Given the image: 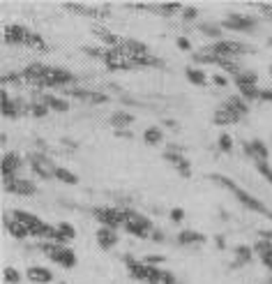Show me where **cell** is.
<instances>
[{"mask_svg":"<svg viewBox=\"0 0 272 284\" xmlns=\"http://www.w3.org/2000/svg\"><path fill=\"white\" fill-rule=\"evenodd\" d=\"M210 180H212V182H219L221 187H226V190H228V192H233V194H235V199H238L240 204L244 206V208L254 210V213L263 215V217H267V219H270V222H272V210L267 208V206L263 204V201H258L256 196H252V194H249V192H244L242 187H238L233 180H231V178H226V176H219V173H210Z\"/></svg>","mask_w":272,"mask_h":284,"instance_id":"1","label":"cell"},{"mask_svg":"<svg viewBox=\"0 0 272 284\" xmlns=\"http://www.w3.org/2000/svg\"><path fill=\"white\" fill-rule=\"evenodd\" d=\"M132 213L134 210H129V208H111V206H97V208H92V215L99 222V227H109V229H115V231L127 224Z\"/></svg>","mask_w":272,"mask_h":284,"instance_id":"2","label":"cell"},{"mask_svg":"<svg viewBox=\"0 0 272 284\" xmlns=\"http://www.w3.org/2000/svg\"><path fill=\"white\" fill-rule=\"evenodd\" d=\"M39 250L44 252L53 263H58L60 268H74V266H76V254H74V250L67 245H58V242H53V240H41Z\"/></svg>","mask_w":272,"mask_h":284,"instance_id":"3","label":"cell"},{"mask_svg":"<svg viewBox=\"0 0 272 284\" xmlns=\"http://www.w3.org/2000/svg\"><path fill=\"white\" fill-rule=\"evenodd\" d=\"M252 47L242 42H235V39H219V42H212L210 47H205L203 53H210V56H217V58H238L242 53H249Z\"/></svg>","mask_w":272,"mask_h":284,"instance_id":"4","label":"cell"},{"mask_svg":"<svg viewBox=\"0 0 272 284\" xmlns=\"http://www.w3.org/2000/svg\"><path fill=\"white\" fill-rule=\"evenodd\" d=\"M122 229L127 233H132V236H136V238H150V233L155 231V224H152V219L145 217V215L132 213V217L127 219V224H124Z\"/></svg>","mask_w":272,"mask_h":284,"instance_id":"5","label":"cell"},{"mask_svg":"<svg viewBox=\"0 0 272 284\" xmlns=\"http://www.w3.org/2000/svg\"><path fill=\"white\" fill-rule=\"evenodd\" d=\"M28 162H30V169H32V173H35V176L44 178V180L55 178V164L51 162L46 155L32 153V155H28Z\"/></svg>","mask_w":272,"mask_h":284,"instance_id":"6","label":"cell"},{"mask_svg":"<svg viewBox=\"0 0 272 284\" xmlns=\"http://www.w3.org/2000/svg\"><path fill=\"white\" fill-rule=\"evenodd\" d=\"M221 28H228V30H233V33H252V30L256 28V21L244 14H228L221 21Z\"/></svg>","mask_w":272,"mask_h":284,"instance_id":"7","label":"cell"},{"mask_svg":"<svg viewBox=\"0 0 272 284\" xmlns=\"http://www.w3.org/2000/svg\"><path fill=\"white\" fill-rule=\"evenodd\" d=\"M164 159L173 164L175 171H178L180 176H184V178L192 176V164H189V159L184 157L182 153H180V148H175V146H169V150L164 153Z\"/></svg>","mask_w":272,"mask_h":284,"instance_id":"8","label":"cell"},{"mask_svg":"<svg viewBox=\"0 0 272 284\" xmlns=\"http://www.w3.org/2000/svg\"><path fill=\"white\" fill-rule=\"evenodd\" d=\"M5 192H12V194H21V196H32L37 192L35 182L26 180V178H5Z\"/></svg>","mask_w":272,"mask_h":284,"instance_id":"9","label":"cell"},{"mask_svg":"<svg viewBox=\"0 0 272 284\" xmlns=\"http://www.w3.org/2000/svg\"><path fill=\"white\" fill-rule=\"evenodd\" d=\"M244 155L252 157L254 162H267V157H270V148H267L261 139H252V141L244 144Z\"/></svg>","mask_w":272,"mask_h":284,"instance_id":"10","label":"cell"},{"mask_svg":"<svg viewBox=\"0 0 272 284\" xmlns=\"http://www.w3.org/2000/svg\"><path fill=\"white\" fill-rule=\"evenodd\" d=\"M21 169H23V159L18 153L3 155V178H16Z\"/></svg>","mask_w":272,"mask_h":284,"instance_id":"11","label":"cell"},{"mask_svg":"<svg viewBox=\"0 0 272 284\" xmlns=\"http://www.w3.org/2000/svg\"><path fill=\"white\" fill-rule=\"evenodd\" d=\"M240 118H242V116H238V113H235L233 109H231L228 104L224 102L215 111V116H212V123H215V125H235V123H240Z\"/></svg>","mask_w":272,"mask_h":284,"instance_id":"12","label":"cell"},{"mask_svg":"<svg viewBox=\"0 0 272 284\" xmlns=\"http://www.w3.org/2000/svg\"><path fill=\"white\" fill-rule=\"evenodd\" d=\"M97 245L101 250H113L118 245V231L115 229H109V227H99L97 229Z\"/></svg>","mask_w":272,"mask_h":284,"instance_id":"13","label":"cell"},{"mask_svg":"<svg viewBox=\"0 0 272 284\" xmlns=\"http://www.w3.org/2000/svg\"><path fill=\"white\" fill-rule=\"evenodd\" d=\"M26 277L30 279V282H35V284L53 282V273H51L49 268H44V266H30V268L26 270Z\"/></svg>","mask_w":272,"mask_h":284,"instance_id":"14","label":"cell"},{"mask_svg":"<svg viewBox=\"0 0 272 284\" xmlns=\"http://www.w3.org/2000/svg\"><path fill=\"white\" fill-rule=\"evenodd\" d=\"M28 30L23 26H7L5 28V42L7 44H26Z\"/></svg>","mask_w":272,"mask_h":284,"instance_id":"15","label":"cell"},{"mask_svg":"<svg viewBox=\"0 0 272 284\" xmlns=\"http://www.w3.org/2000/svg\"><path fill=\"white\" fill-rule=\"evenodd\" d=\"M205 240H207L205 233L192 231V229H184V231L178 233V242H180V245H203Z\"/></svg>","mask_w":272,"mask_h":284,"instance_id":"16","label":"cell"},{"mask_svg":"<svg viewBox=\"0 0 272 284\" xmlns=\"http://www.w3.org/2000/svg\"><path fill=\"white\" fill-rule=\"evenodd\" d=\"M5 229H7V231L12 233L16 240H26V238L30 236V231H28V229L23 227L18 219H14V217H5Z\"/></svg>","mask_w":272,"mask_h":284,"instance_id":"17","label":"cell"},{"mask_svg":"<svg viewBox=\"0 0 272 284\" xmlns=\"http://www.w3.org/2000/svg\"><path fill=\"white\" fill-rule=\"evenodd\" d=\"M51 84H53V88L69 86V84H74V74L69 70H62V67H53V72H51Z\"/></svg>","mask_w":272,"mask_h":284,"instance_id":"18","label":"cell"},{"mask_svg":"<svg viewBox=\"0 0 272 284\" xmlns=\"http://www.w3.org/2000/svg\"><path fill=\"white\" fill-rule=\"evenodd\" d=\"M109 123L115 127V132H122V130H127V127L134 123V116L129 111H115L113 116L109 118Z\"/></svg>","mask_w":272,"mask_h":284,"instance_id":"19","label":"cell"},{"mask_svg":"<svg viewBox=\"0 0 272 284\" xmlns=\"http://www.w3.org/2000/svg\"><path fill=\"white\" fill-rule=\"evenodd\" d=\"M0 99H3V116H5V118H16L18 113H21V111H18V109H21V104H18L16 99L9 97L7 90H3Z\"/></svg>","mask_w":272,"mask_h":284,"instance_id":"20","label":"cell"},{"mask_svg":"<svg viewBox=\"0 0 272 284\" xmlns=\"http://www.w3.org/2000/svg\"><path fill=\"white\" fill-rule=\"evenodd\" d=\"M233 252H235V263H233V268H240V266H247V263H252V254H254V247H249V245H235L233 247Z\"/></svg>","mask_w":272,"mask_h":284,"instance_id":"21","label":"cell"},{"mask_svg":"<svg viewBox=\"0 0 272 284\" xmlns=\"http://www.w3.org/2000/svg\"><path fill=\"white\" fill-rule=\"evenodd\" d=\"M41 102H44L51 111H58V113H67L69 111V102H67V99L55 97V95H44V97H41Z\"/></svg>","mask_w":272,"mask_h":284,"instance_id":"22","label":"cell"},{"mask_svg":"<svg viewBox=\"0 0 272 284\" xmlns=\"http://www.w3.org/2000/svg\"><path fill=\"white\" fill-rule=\"evenodd\" d=\"M233 81H235L238 88H247V86H256L258 84V76H256V72L242 70V72H238V74L233 76Z\"/></svg>","mask_w":272,"mask_h":284,"instance_id":"23","label":"cell"},{"mask_svg":"<svg viewBox=\"0 0 272 284\" xmlns=\"http://www.w3.org/2000/svg\"><path fill=\"white\" fill-rule=\"evenodd\" d=\"M184 74H187V81L194 86H207V74L201 70V67H187L184 70Z\"/></svg>","mask_w":272,"mask_h":284,"instance_id":"24","label":"cell"},{"mask_svg":"<svg viewBox=\"0 0 272 284\" xmlns=\"http://www.w3.org/2000/svg\"><path fill=\"white\" fill-rule=\"evenodd\" d=\"M198 30L205 33L207 37H215V42L224 39V28H221V24H198Z\"/></svg>","mask_w":272,"mask_h":284,"instance_id":"25","label":"cell"},{"mask_svg":"<svg viewBox=\"0 0 272 284\" xmlns=\"http://www.w3.org/2000/svg\"><path fill=\"white\" fill-rule=\"evenodd\" d=\"M143 141H145L148 146H159L161 141H164V132H161L159 127H148V130L143 132Z\"/></svg>","mask_w":272,"mask_h":284,"instance_id":"26","label":"cell"},{"mask_svg":"<svg viewBox=\"0 0 272 284\" xmlns=\"http://www.w3.org/2000/svg\"><path fill=\"white\" fill-rule=\"evenodd\" d=\"M226 104H228V107L233 109V111L238 113V116H244V113H249V104L244 102V99L240 97V95H231V97L226 99Z\"/></svg>","mask_w":272,"mask_h":284,"instance_id":"27","label":"cell"},{"mask_svg":"<svg viewBox=\"0 0 272 284\" xmlns=\"http://www.w3.org/2000/svg\"><path fill=\"white\" fill-rule=\"evenodd\" d=\"M55 180L65 182V185H76L78 176H76V173H72L69 169H65V167H55Z\"/></svg>","mask_w":272,"mask_h":284,"instance_id":"28","label":"cell"},{"mask_svg":"<svg viewBox=\"0 0 272 284\" xmlns=\"http://www.w3.org/2000/svg\"><path fill=\"white\" fill-rule=\"evenodd\" d=\"M240 97L244 99V102H256V99H261V90L256 88V86H247V88H240Z\"/></svg>","mask_w":272,"mask_h":284,"instance_id":"29","label":"cell"},{"mask_svg":"<svg viewBox=\"0 0 272 284\" xmlns=\"http://www.w3.org/2000/svg\"><path fill=\"white\" fill-rule=\"evenodd\" d=\"M97 35L101 37V42H106V44H111V49H118L120 44H122V39L118 37V35H113V33H109V30H97Z\"/></svg>","mask_w":272,"mask_h":284,"instance_id":"30","label":"cell"},{"mask_svg":"<svg viewBox=\"0 0 272 284\" xmlns=\"http://www.w3.org/2000/svg\"><path fill=\"white\" fill-rule=\"evenodd\" d=\"M28 111H30V116H32V118H44L46 113L51 111V109L46 107L44 102H32L30 107H28Z\"/></svg>","mask_w":272,"mask_h":284,"instance_id":"31","label":"cell"},{"mask_svg":"<svg viewBox=\"0 0 272 284\" xmlns=\"http://www.w3.org/2000/svg\"><path fill=\"white\" fill-rule=\"evenodd\" d=\"M26 47H32V49H41V51H44V49H46V44H44V39H41L37 33H30V30H28Z\"/></svg>","mask_w":272,"mask_h":284,"instance_id":"32","label":"cell"},{"mask_svg":"<svg viewBox=\"0 0 272 284\" xmlns=\"http://www.w3.org/2000/svg\"><path fill=\"white\" fill-rule=\"evenodd\" d=\"M267 252H272V240H256L254 242V254H258V256H263V254H267Z\"/></svg>","mask_w":272,"mask_h":284,"instance_id":"33","label":"cell"},{"mask_svg":"<svg viewBox=\"0 0 272 284\" xmlns=\"http://www.w3.org/2000/svg\"><path fill=\"white\" fill-rule=\"evenodd\" d=\"M254 167H256V171L272 185V167H270V164H267V162H254Z\"/></svg>","mask_w":272,"mask_h":284,"instance_id":"34","label":"cell"},{"mask_svg":"<svg viewBox=\"0 0 272 284\" xmlns=\"http://www.w3.org/2000/svg\"><path fill=\"white\" fill-rule=\"evenodd\" d=\"M55 229H58V231L62 233V236L67 238V240H74V238H76V229H74V227H72V224H69V222H60V224H58V227H55Z\"/></svg>","mask_w":272,"mask_h":284,"instance_id":"35","label":"cell"},{"mask_svg":"<svg viewBox=\"0 0 272 284\" xmlns=\"http://www.w3.org/2000/svg\"><path fill=\"white\" fill-rule=\"evenodd\" d=\"M3 277H5V282H7V284H18V282H21V273H18L16 268H5Z\"/></svg>","mask_w":272,"mask_h":284,"instance_id":"36","label":"cell"},{"mask_svg":"<svg viewBox=\"0 0 272 284\" xmlns=\"http://www.w3.org/2000/svg\"><path fill=\"white\" fill-rule=\"evenodd\" d=\"M72 97H76V99H86V102H92V93L95 90H83V88H72V90H67Z\"/></svg>","mask_w":272,"mask_h":284,"instance_id":"37","label":"cell"},{"mask_svg":"<svg viewBox=\"0 0 272 284\" xmlns=\"http://www.w3.org/2000/svg\"><path fill=\"white\" fill-rule=\"evenodd\" d=\"M184 7L182 5H159L157 7V12H161V14H178V12H182Z\"/></svg>","mask_w":272,"mask_h":284,"instance_id":"38","label":"cell"},{"mask_svg":"<svg viewBox=\"0 0 272 284\" xmlns=\"http://www.w3.org/2000/svg\"><path fill=\"white\" fill-rule=\"evenodd\" d=\"M164 259H166V256H161V254H148V256H143V263H148V266H161V263H164Z\"/></svg>","mask_w":272,"mask_h":284,"instance_id":"39","label":"cell"},{"mask_svg":"<svg viewBox=\"0 0 272 284\" xmlns=\"http://www.w3.org/2000/svg\"><path fill=\"white\" fill-rule=\"evenodd\" d=\"M219 148L224 150V153H231V148H233V139H231L228 134H221L219 136Z\"/></svg>","mask_w":272,"mask_h":284,"instance_id":"40","label":"cell"},{"mask_svg":"<svg viewBox=\"0 0 272 284\" xmlns=\"http://www.w3.org/2000/svg\"><path fill=\"white\" fill-rule=\"evenodd\" d=\"M169 217H171V222H175V224L182 222V219H184V210H182V208H173V210L169 213Z\"/></svg>","mask_w":272,"mask_h":284,"instance_id":"41","label":"cell"},{"mask_svg":"<svg viewBox=\"0 0 272 284\" xmlns=\"http://www.w3.org/2000/svg\"><path fill=\"white\" fill-rule=\"evenodd\" d=\"M196 16H198V10H196V7H184V10H182V19H184V21H194Z\"/></svg>","mask_w":272,"mask_h":284,"instance_id":"42","label":"cell"},{"mask_svg":"<svg viewBox=\"0 0 272 284\" xmlns=\"http://www.w3.org/2000/svg\"><path fill=\"white\" fill-rule=\"evenodd\" d=\"M150 238H152V242H164V238H166V233L161 231V229H155V231L150 233Z\"/></svg>","mask_w":272,"mask_h":284,"instance_id":"43","label":"cell"},{"mask_svg":"<svg viewBox=\"0 0 272 284\" xmlns=\"http://www.w3.org/2000/svg\"><path fill=\"white\" fill-rule=\"evenodd\" d=\"M258 259H261V263L265 266V268H267V270H270V273H272V252H267V254L258 256Z\"/></svg>","mask_w":272,"mask_h":284,"instance_id":"44","label":"cell"},{"mask_svg":"<svg viewBox=\"0 0 272 284\" xmlns=\"http://www.w3.org/2000/svg\"><path fill=\"white\" fill-rule=\"evenodd\" d=\"M9 81H12V84H14V81H18V74H16V72H5L3 84H9Z\"/></svg>","mask_w":272,"mask_h":284,"instance_id":"45","label":"cell"},{"mask_svg":"<svg viewBox=\"0 0 272 284\" xmlns=\"http://www.w3.org/2000/svg\"><path fill=\"white\" fill-rule=\"evenodd\" d=\"M161 284H175V275L169 273V270H164V279H161Z\"/></svg>","mask_w":272,"mask_h":284,"instance_id":"46","label":"cell"},{"mask_svg":"<svg viewBox=\"0 0 272 284\" xmlns=\"http://www.w3.org/2000/svg\"><path fill=\"white\" fill-rule=\"evenodd\" d=\"M261 102H272V88L261 90Z\"/></svg>","mask_w":272,"mask_h":284,"instance_id":"47","label":"cell"},{"mask_svg":"<svg viewBox=\"0 0 272 284\" xmlns=\"http://www.w3.org/2000/svg\"><path fill=\"white\" fill-rule=\"evenodd\" d=\"M178 49H182V51H189V49H192V44H189L184 37H178Z\"/></svg>","mask_w":272,"mask_h":284,"instance_id":"48","label":"cell"},{"mask_svg":"<svg viewBox=\"0 0 272 284\" xmlns=\"http://www.w3.org/2000/svg\"><path fill=\"white\" fill-rule=\"evenodd\" d=\"M261 238H263V240H272V229H263Z\"/></svg>","mask_w":272,"mask_h":284,"instance_id":"49","label":"cell"},{"mask_svg":"<svg viewBox=\"0 0 272 284\" xmlns=\"http://www.w3.org/2000/svg\"><path fill=\"white\" fill-rule=\"evenodd\" d=\"M212 84H215V86H226V79H224V76H212Z\"/></svg>","mask_w":272,"mask_h":284,"instance_id":"50","label":"cell"},{"mask_svg":"<svg viewBox=\"0 0 272 284\" xmlns=\"http://www.w3.org/2000/svg\"><path fill=\"white\" fill-rule=\"evenodd\" d=\"M215 240H217V245H219V247H226V242H224V236H217Z\"/></svg>","mask_w":272,"mask_h":284,"instance_id":"51","label":"cell"},{"mask_svg":"<svg viewBox=\"0 0 272 284\" xmlns=\"http://www.w3.org/2000/svg\"><path fill=\"white\" fill-rule=\"evenodd\" d=\"M263 12H267V14H272V7H261Z\"/></svg>","mask_w":272,"mask_h":284,"instance_id":"52","label":"cell"},{"mask_svg":"<svg viewBox=\"0 0 272 284\" xmlns=\"http://www.w3.org/2000/svg\"><path fill=\"white\" fill-rule=\"evenodd\" d=\"M267 284H272V275H270V277H267Z\"/></svg>","mask_w":272,"mask_h":284,"instance_id":"53","label":"cell"},{"mask_svg":"<svg viewBox=\"0 0 272 284\" xmlns=\"http://www.w3.org/2000/svg\"><path fill=\"white\" fill-rule=\"evenodd\" d=\"M270 74H272V65H270Z\"/></svg>","mask_w":272,"mask_h":284,"instance_id":"54","label":"cell"},{"mask_svg":"<svg viewBox=\"0 0 272 284\" xmlns=\"http://www.w3.org/2000/svg\"><path fill=\"white\" fill-rule=\"evenodd\" d=\"M60 284H67V282H60Z\"/></svg>","mask_w":272,"mask_h":284,"instance_id":"55","label":"cell"}]
</instances>
